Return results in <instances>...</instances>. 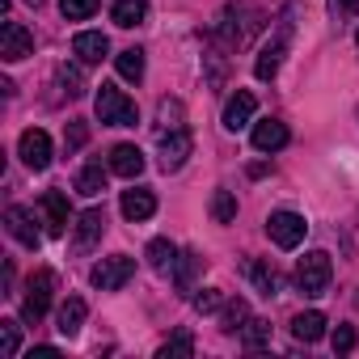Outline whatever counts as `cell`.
<instances>
[{"label": "cell", "mask_w": 359, "mask_h": 359, "mask_svg": "<svg viewBox=\"0 0 359 359\" xmlns=\"http://www.w3.org/2000/svg\"><path fill=\"white\" fill-rule=\"evenodd\" d=\"M93 110H97V118H102L106 127H135V123H140L135 102H131L123 89H114V85H102V89H97Z\"/></svg>", "instance_id": "obj_1"}, {"label": "cell", "mask_w": 359, "mask_h": 359, "mask_svg": "<svg viewBox=\"0 0 359 359\" xmlns=\"http://www.w3.org/2000/svg\"><path fill=\"white\" fill-rule=\"evenodd\" d=\"M330 275H334V262H330L325 250H309V254L296 262V287H300L304 296H325Z\"/></svg>", "instance_id": "obj_2"}, {"label": "cell", "mask_w": 359, "mask_h": 359, "mask_svg": "<svg viewBox=\"0 0 359 359\" xmlns=\"http://www.w3.org/2000/svg\"><path fill=\"white\" fill-rule=\"evenodd\" d=\"M51 300H55V275L43 266V271H34V275L26 279L22 317H26V321H43V317H47V309H51Z\"/></svg>", "instance_id": "obj_3"}, {"label": "cell", "mask_w": 359, "mask_h": 359, "mask_svg": "<svg viewBox=\"0 0 359 359\" xmlns=\"http://www.w3.org/2000/svg\"><path fill=\"white\" fill-rule=\"evenodd\" d=\"M156 148H161V169L165 173H177V169L187 165L195 140H191L187 127H173V131H156Z\"/></svg>", "instance_id": "obj_4"}, {"label": "cell", "mask_w": 359, "mask_h": 359, "mask_svg": "<svg viewBox=\"0 0 359 359\" xmlns=\"http://www.w3.org/2000/svg\"><path fill=\"white\" fill-rule=\"evenodd\" d=\"M266 233H271V241L279 245V250H296L300 241H304V233H309V224H304V216L300 212H271L266 216Z\"/></svg>", "instance_id": "obj_5"}, {"label": "cell", "mask_w": 359, "mask_h": 359, "mask_svg": "<svg viewBox=\"0 0 359 359\" xmlns=\"http://www.w3.org/2000/svg\"><path fill=\"white\" fill-rule=\"evenodd\" d=\"M131 275H135V258H127V254H110V258H102V262L93 266V287H102V292H118Z\"/></svg>", "instance_id": "obj_6"}, {"label": "cell", "mask_w": 359, "mask_h": 359, "mask_svg": "<svg viewBox=\"0 0 359 359\" xmlns=\"http://www.w3.org/2000/svg\"><path fill=\"white\" fill-rule=\"evenodd\" d=\"M26 55H34V34H30L22 22H5V26H0V60H5V64H18V60H26Z\"/></svg>", "instance_id": "obj_7"}, {"label": "cell", "mask_w": 359, "mask_h": 359, "mask_svg": "<svg viewBox=\"0 0 359 359\" xmlns=\"http://www.w3.org/2000/svg\"><path fill=\"white\" fill-rule=\"evenodd\" d=\"M18 156H22L34 173H43V169L51 165V135H47L43 127L22 131V140H18Z\"/></svg>", "instance_id": "obj_8"}, {"label": "cell", "mask_w": 359, "mask_h": 359, "mask_svg": "<svg viewBox=\"0 0 359 359\" xmlns=\"http://www.w3.org/2000/svg\"><path fill=\"white\" fill-rule=\"evenodd\" d=\"M5 229H9V237L18 241V245H26V250H39L43 245V233H39V220H34V212L30 208H9L5 212Z\"/></svg>", "instance_id": "obj_9"}, {"label": "cell", "mask_w": 359, "mask_h": 359, "mask_svg": "<svg viewBox=\"0 0 359 359\" xmlns=\"http://www.w3.org/2000/svg\"><path fill=\"white\" fill-rule=\"evenodd\" d=\"M39 212H43V224L51 237H64L68 233V220H72V208H68V195L64 191H47L39 199Z\"/></svg>", "instance_id": "obj_10"}, {"label": "cell", "mask_w": 359, "mask_h": 359, "mask_svg": "<svg viewBox=\"0 0 359 359\" xmlns=\"http://www.w3.org/2000/svg\"><path fill=\"white\" fill-rule=\"evenodd\" d=\"M106 51H110V39H106L102 30H81V34L72 39V55H76L85 68L102 64V60H106Z\"/></svg>", "instance_id": "obj_11"}, {"label": "cell", "mask_w": 359, "mask_h": 359, "mask_svg": "<svg viewBox=\"0 0 359 359\" xmlns=\"http://www.w3.org/2000/svg\"><path fill=\"white\" fill-rule=\"evenodd\" d=\"M254 110H258V97H254L250 89H237V93L229 97V106H224V127H229V131H241V127H250Z\"/></svg>", "instance_id": "obj_12"}, {"label": "cell", "mask_w": 359, "mask_h": 359, "mask_svg": "<svg viewBox=\"0 0 359 359\" xmlns=\"http://www.w3.org/2000/svg\"><path fill=\"white\" fill-rule=\"evenodd\" d=\"M118 208H123V216H127L131 224H140V220H148V216L156 212V195H152L148 187H135V191H123Z\"/></svg>", "instance_id": "obj_13"}, {"label": "cell", "mask_w": 359, "mask_h": 359, "mask_svg": "<svg viewBox=\"0 0 359 359\" xmlns=\"http://www.w3.org/2000/svg\"><path fill=\"white\" fill-rule=\"evenodd\" d=\"M106 233V212L102 208H89V212H81V220H76V250L85 254V250H93L97 245V237Z\"/></svg>", "instance_id": "obj_14"}, {"label": "cell", "mask_w": 359, "mask_h": 359, "mask_svg": "<svg viewBox=\"0 0 359 359\" xmlns=\"http://www.w3.org/2000/svg\"><path fill=\"white\" fill-rule=\"evenodd\" d=\"M85 317H89V304H85L81 296H68V300L60 304V313H55V330H60L64 338H76L81 325H85Z\"/></svg>", "instance_id": "obj_15"}, {"label": "cell", "mask_w": 359, "mask_h": 359, "mask_svg": "<svg viewBox=\"0 0 359 359\" xmlns=\"http://www.w3.org/2000/svg\"><path fill=\"white\" fill-rule=\"evenodd\" d=\"M287 140H292V135H287V123H279V118L254 123V148H258V152H279Z\"/></svg>", "instance_id": "obj_16"}, {"label": "cell", "mask_w": 359, "mask_h": 359, "mask_svg": "<svg viewBox=\"0 0 359 359\" xmlns=\"http://www.w3.org/2000/svg\"><path fill=\"white\" fill-rule=\"evenodd\" d=\"M110 173L118 177H140L144 173V152L135 144H114L110 148Z\"/></svg>", "instance_id": "obj_17"}, {"label": "cell", "mask_w": 359, "mask_h": 359, "mask_svg": "<svg viewBox=\"0 0 359 359\" xmlns=\"http://www.w3.org/2000/svg\"><path fill=\"white\" fill-rule=\"evenodd\" d=\"M283 51H287V39H283V34H279V39H271V43L258 51V60H254L258 81H275V72H279V64H283Z\"/></svg>", "instance_id": "obj_18"}, {"label": "cell", "mask_w": 359, "mask_h": 359, "mask_svg": "<svg viewBox=\"0 0 359 359\" xmlns=\"http://www.w3.org/2000/svg\"><path fill=\"white\" fill-rule=\"evenodd\" d=\"M292 334H296V342H317V338H325V317H321L317 309L296 313V317H292Z\"/></svg>", "instance_id": "obj_19"}, {"label": "cell", "mask_w": 359, "mask_h": 359, "mask_svg": "<svg viewBox=\"0 0 359 359\" xmlns=\"http://www.w3.org/2000/svg\"><path fill=\"white\" fill-rule=\"evenodd\" d=\"M203 271V258L195 254V250H187V254H177L173 258V283L182 287V292H191L195 287V275Z\"/></svg>", "instance_id": "obj_20"}, {"label": "cell", "mask_w": 359, "mask_h": 359, "mask_svg": "<svg viewBox=\"0 0 359 359\" xmlns=\"http://www.w3.org/2000/svg\"><path fill=\"white\" fill-rule=\"evenodd\" d=\"M110 18H114V26L131 30V26H140V22L148 18V0H114V5H110Z\"/></svg>", "instance_id": "obj_21"}, {"label": "cell", "mask_w": 359, "mask_h": 359, "mask_svg": "<svg viewBox=\"0 0 359 359\" xmlns=\"http://www.w3.org/2000/svg\"><path fill=\"white\" fill-rule=\"evenodd\" d=\"M102 191H106V169H102V161H89V165L76 173V195L97 199Z\"/></svg>", "instance_id": "obj_22"}, {"label": "cell", "mask_w": 359, "mask_h": 359, "mask_svg": "<svg viewBox=\"0 0 359 359\" xmlns=\"http://www.w3.org/2000/svg\"><path fill=\"white\" fill-rule=\"evenodd\" d=\"M250 283H254L262 296H279V275H275V266H271L266 258L250 262Z\"/></svg>", "instance_id": "obj_23"}, {"label": "cell", "mask_w": 359, "mask_h": 359, "mask_svg": "<svg viewBox=\"0 0 359 359\" xmlns=\"http://www.w3.org/2000/svg\"><path fill=\"white\" fill-rule=\"evenodd\" d=\"M114 68H118L123 81H144V51H140V47L118 51V55H114Z\"/></svg>", "instance_id": "obj_24"}, {"label": "cell", "mask_w": 359, "mask_h": 359, "mask_svg": "<svg viewBox=\"0 0 359 359\" xmlns=\"http://www.w3.org/2000/svg\"><path fill=\"white\" fill-rule=\"evenodd\" d=\"M144 258H148V266H152V271H173V258H177V250H173V241L156 237V241H148Z\"/></svg>", "instance_id": "obj_25"}, {"label": "cell", "mask_w": 359, "mask_h": 359, "mask_svg": "<svg viewBox=\"0 0 359 359\" xmlns=\"http://www.w3.org/2000/svg\"><path fill=\"white\" fill-rule=\"evenodd\" d=\"M212 220H216V224H233V220H237V195H233V191L220 187V191L212 195Z\"/></svg>", "instance_id": "obj_26"}, {"label": "cell", "mask_w": 359, "mask_h": 359, "mask_svg": "<svg viewBox=\"0 0 359 359\" xmlns=\"http://www.w3.org/2000/svg\"><path fill=\"white\" fill-rule=\"evenodd\" d=\"M245 321H250V304H245V300H229V304H224V317H220V330H224V334H241Z\"/></svg>", "instance_id": "obj_27"}, {"label": "cell", "mask_w": 359, "mask_h": 359, "mask_svg": "<svg viewBox=\"0 0 359 359\" xmlns=\"http://www.w3.org/2000/svg\"><path fill=\"white\" fill-rule=\"evenodd\" d=\"M97 5H102V0H60V13L68 22H89L97 13Z\"/></svg>", "instance_id": "obj_28"}, {"label": "cell", "mask_w": 359, "mask_h": 359, "mask_svg": "<svg viewBox=\"0 0 359 359\" xmlns=\"http://www.w3.org/2000/svg\"><path fill=\"white\" fill-rule=\"evenodd\" d=\"M241 334H245V346H250V351H258V346H266V342H271V325H266V321H258V317H254V321H245V330H241Z\"/></svg>", "instance_id": "obj_29"}, {"label": "cell", "mask_w": 359, "mask_h": 359, "mask_svg": "<svg viewBox=\"0 0 359 359\" xmlns=\"http://www.w3.org/2000/svg\"><path fill=\"white\" fill-rule=\"evenodd\" d=\"M156 355H161V359H169V355H195V338H191V334H173Z\"/></svg>", "instance_id": "obj_30"}, {"label": "cell", "mask_w": 359, "mask_h": 359, "mask_svg": "<svg viewBox=\"0 0 359 359\" xmlns=\"http://www.w3.org/2000/svg\"><path fill=\"white\" fill-rule=\"evenodd\" d=\"M60 85H64L68 97H81V93H85V76H81V68H68V64H64V68H60Z\"/></svg>", "instance_id": "obj_31"}, {"label": "cell", "mask_w": 359, "mask_h": 359, "mask_svg": "<svg viewBox=\"0 0 359 359\" xmlns=\"http://www.w3.org/2000/svg\"><path fill=\"white\" fill-rule=\"evenodd\" d=\"M355 342H359V334H355V325H338V330L330 334V346H334L338 355H346V351H355Z\"/></svg>", "instance_id": "obj_32"}, {"label": "cell", "mask_w": 359, "mask_h": 359, "mask_svg": "<svg viewBox=\"0 0 359 359\" xmlns=\"http://www.w3.org/2000/svg\"><path fill=\"white\" fill-rule=\"evenodd\" d=\"M173 127H187L182 123V102H161V131H173Z\"/></svg>", "instance_id": "obj_33"}, {"label": "cell", "mask_w": 359, "mask_h": 359, "mask_svg": "<svg viewBox=\"0 0 359 359\" xmlns=\"http://www.w3.org/2000/svg\"><path fill=\"white\" fill-rule=\"evenodd\" d=\"M0 346H5V355H18V351H22L18 321H0Z\"/></svg>", "instance_id": "obj_34"}, {"label": "cell", "mask_w": 359, "mask_h": 359, "mask_svg": "<svg viewBox=\"0 0 359 359\" xmlns=\"http://www.w3.org/2000/svg\"><path fill=\"white\" fill-rule=\"evenodd\" d=\"M220 304H224V296H220L216 287H208V292H199V296H195V309H199V313H216Z\"/></svg>", "instance_id": "obj_35"}, {"label": "cell", "mask_w": 359, "mask_h": 359, "mask_svg": "<svg viewBox=\"0 0 359 359\" xmlns=\"http://www.w3.org/2000/svg\"><path fill=\"white\" fill-rule=\"evenodd\" d=\"M85 140H89V127H85V123H72V131L64 135V144H68V152H72V148H81Z\"/></svg>", "instance_id": "obj_36"}, {"label": "cell", "mask_w": 359, "mask_h": 359, "mask_svg": "<svg viewBox=\"0 0 359 359\" xmlns=\"http://www.w3.org/2000/svg\"><path fill=\"white\" fill-rule=\"evenodd\" d=\"M330 9H334V18H351V13H359V0H330Z\"/></svg>", "instance_id": "obj_37"}, {"label": "cell", "mask_w": 359, "mask_h": 359, "mask_svg": "<svg viewBox=\"0 0 359 359\" xmlns=\"http://www.w3.org/2000/svg\"><path fill=\"white\" fill-rule=\"evenodd\" d=\"M355 47H359V34H355Z\"/></svg>", "instance_id": "obj_38"}]
</instances>
